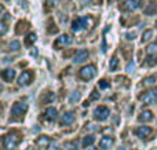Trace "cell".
Listing matches in <instances>:
<instances>
[{"label": "cell", "mask_w": 157, "mask_h": 150, "mask_svg": "<svg viewBox=\"0 0 157 150\" xmlns=\"http://www.w3.org/2000/svg\"><path fill=\"white\" fill-rule=\"evenodd\" d=\"M28 110V105L25 102H15L11 107V116H13L14 120H21L25 116Z\"/></svg>", "instance_id": "cell-1"}, {"label": "cell", "mask_w": 157, "mask_h": 150, "mask_svg": "<svg viewBox=\"0 0 157 150\" xmlns=\"http://www.w3.org/2000/svg\"><path fill=\"white\" fill-rule=\"evenodd\" d=\"M19 141H21V138L18 134H7L3 137V148L6 150H13L17 148Z\"/></svg>", "instance_id": "cell-2"}, {"label": "cell", "mask_w": 157, "mask_h": 150, "mask_svg": "<svg viewBox=\"0 0 157 150\" xmlns=\"http://www.w3.org/2000/svg\"><path fill=\"white\" fill-rule=\"evenodd\" d=\"M95 74H97V68H95V65H86L78 70V77H80L81 80H86V81L94 79Z\"/></svg>", "instance_id": "cell-3"}, {"label": "cell", "mask_w": 157, "mask_h": 150, "mask_svg": "<svg viewBox=\"0 0 157 150\" xmlns=\"http://www.w3.org/2000/svg\"><path fill=\"white\" fill-rule=\"evenodd\" d=\"M72 41H73V39H72L69 35H61L59 37H57V40L54 41V47L57 50H61L66 46H71Z\"/></svg>", "instance_id": "cell-4"}, {"label": "cell", "mask_w": 157, "mask_h": 150, "mask_svg": "<svg viewBox=\"0 0 157 150\" xmlns=\"http://www.w3.org/2000/svg\"><path fill=\"white\" fill-rule=\"evenodd\" d=\"M109 114H110V112L106 106H98L94 110V118L98 121H105L109 117Z\"/></svg>", "instance_id": "cell-5"}, {"label": "cell", "mask_w": 157, "mask_h": 150, "mask_svg": "<svg viewBox=\"0 0 157 150\" xmlns=\"http://www.w3.org/2000/svg\"><path fill=\"white\" fill-rule=\"evenodd\" d=\"M87 26H88V18H84V17L76 18L72 22V30L73 32H80L81 29H86Z\"/></svg>", "instance_id": "cell-6"}, {"label": "cell", "mask_w": 157, "mask_h": 150, "mask_svg": "<svg viewBox=\"0 0 157 150\" xmlns=\"http://www.w3.org/2000/svg\"><path fill=\"white\" fill-rule=\"evenodd\" d=\"M142 7V2L141 0H125V2H123L121 4V8L124 11H135L136 8Z\"/></svg>", "instance_id": "cell-7"}, {"label": "cell", "mask_w": 157, "mask_h": 150, "mask_svg": "<svg viewBox=\"0 0 157 150\" xmlns=\"http://www.w3.org/2000/svg\"><path fill=\"white\" fill-rule=\"evenodd\" d=\"M32 79H33V73L30 70H25L22 72V74L19 76L18 79V84L21 87H25V85H29L32 83Z\"/></svg>", "instance_id": "cell-8"}, {"label": "cell", "mask_w": 157, "mask_h": 150, "mask_svg": "<svg viewBox=\"0 0 157 150\" xmlns=\"http://www.w3.org/2000/svg\"><path fill=\"white\" fill-rule=\"evenodd\" d=\"M134 134H135L138 138H141V139H145V138L150 137V134H152V128L147 127V126H139L138 128H135Z\"/></svg>", "instance_id": "cell-9"}, {"label": "cell", "mask_w": 157, "mask_h": 150, "mask_svg": "<svg viewBox=\"0 0 157 150\" xmlns=\"http://www.w3.org/2000/svg\"><path fill=\"white\" fill-rule=\"evenodd\" d=\"M141 101L146 105H152V103H155V102H157V95L155 91H147V92H145L144 95L141 96Z\"/></svg>", "instance_id": "cell-10"}, {"label": "cell", "mask_w": 157, "mask_h": 150, "mask_svg": "<svg viewBox=\"0 0 157 150\" xmlns=\"http://www.w3.org/2000/svg\"><path fill=\"white\" fill-rule=\"evenodd\" d=\"M87 59H88V51H87V50H80V51H77L73 57L75 63H83L84 61H87Z\"/></svg>", "instance_id": "cell-11"}, {"label": "cell", "mask_w": 157, "mask_h": 150, "mask_svg": "<svg viewBox=\"0 0 157 150\" xmlns=\"http://www.w3.org/2000/svg\"><path fill=\"white\" fill-rule=\"evenodd\" d=\"M113 145H114V139L110 137H103L99 142V148L102 150H108V149L113 148Z\"/></svg>", "instance_id": "cell-12"}, {"label": "cell", "mask_w": 157, "mask_h": 150, "mask_svg": "<svg viewBox=\"0 0 157 150\" xmlns=\"http://www.w3.org/2000/svg\"><path fill=\"white\" fill-rule=\"evenodd\" d=\"M15 70L14 69H11V68H8V69H4V70L2 72V77H3V80L4 81H7V83H11L14 79H15Z\"/></svg>", "instance_id": "cell-13"}, {"label": "cell", "mask_w": 157, "mask_h": 150, "mask_svg": "<svg viewBox=\"0 0 157 150\" xmlns=\"http://www.w3.org/2000/svg\"><path fill=\"white\" fill-rule=\"evenodd\" d=\"M75 121V113L73 112H66L61 117V126H71Z\"/></svg>", "instance_id": "cell-14"}, {"label": "cell", "mask_w": 157, "mask_h": 150, "mask_svg": "<svg viewBox=\"0 0 157 150\" xmlns=\"http://www.w3.org/2000/svg\"><path fill=\"white\" fill-rule=\"evenodd\" d=\"M58 116V112L55 107H48V109H46V112H44V118H46L47 121H54L55 118H57Z\"/></svg>", "instance_id": "cell-15"}, {"label": "cell", "mask_w": 157, "mask_h": 150, "mask_svg": "<svg viewBox=\"0 0 157 150\" xmlns=\"http://www.w3.org/2000/svg\"><path fill=\"white\" fill-rule=\"evenodd\" d=\"M138 118L142 123H147V121H150L153 118V113L150 112V110H144V112H141V114L138 116Z\"/></svg>", "instance_id": "cell-16"}, {"label": "cell", "mask_w": 157, "mask_h": 150, "mask_svg": "<svg viewBox=\"0 0 157 150\" xmlns=\"http://www.w3.org/2000/svg\"><path fill=\"white\" fill-rule=\"evenodd\" d=\"M50 143H51V139H50V137H47V135H41V137H39L37 139H36V145L41 146V148L48 146Z\"/></svg>", "instance_id": "cell-17"}, {"label": "cell", "mask_w": 157, "mask_h": 150, "mask_svg": "<svg viewBox=\"0 0 157 150\" xmlns=\"http://www.w3.org/2000/svg\"><path fill=\"white\" fill-rule=\"evenodd\" d=\"M58 2H59V0H46V2H44V10H46L47 13L51 11L52 8L58 4Z\"/></svg>", "instance_id": "cell-18"}, {"label": "cell", "mask_w": 157, "mask_h": 150, "mask_svg": "<svg viewBox=\"0 0 157 150\" xmlns=\"http://www.w3.org/2000/svg\"><path fill=\"white\" fill-rule=\"evenodd\" d=\"M146 65L147 66H155V65H157V55H155V54H149V57L146 58Z\"/></svg>", "instance_id": "cell-19"}, {"label": "cell", "mask_w": 157, "mask_h": 150, "mask_svg": "<svg viewBox=\"0 0 157 150\" xmlns=\"http://www.w3.org/2000/svg\"><path fill=\"white\" fill-rule=\"evenodd\" d=\"M94 142H95V138L92 137V135H87L83 139V148H88V146H91Z\"/></svg>", "instance_id": "cell-20"}, {"label": "cell", "mask_w": 157, "mask_h": 150, "mask_svg": "<svg viewBox=\"0 0 157 150\" xmlns=\"http://www.w3.org/2000/svg\"><path fill=\"white\" fill-rule=\"evenodd\" d=\"M28 28V22H25V21H19L18 24H17V29H15V32L18 33V35H21L22 32H24L25 29Z\"/></svg>", "instance_id": "cell-21"}, {"label": "cell", "mask_w": 157, "mask_h": 150, "mask_svg": "<svg viewBox=\"0 0 157 150\" xmlns=\"http://www.w3.org/2000/svg\"><path fill=\"white\" fill-rule=\"evenodd\" d=\"M153 36V30L152 29H147L144 32V35H142V43H146V41H149L150 39H152Z\"/></svg>", "instance_id": "cell-22"}, {"label": "cell", "mask_w": 157, "mask_h": 150, "mask_svg": "<svg viewBox=\"0 0 157 150\" xmlns=\"http://www.w3.org/2000/svg\"><path fill=\"white\" fill-rule=\"evenodd\" d=\"M35 41H36V35L35 33H29V35L25 37V44H26V46H32Z\"/></svg>", "instance_id": "cell-23"}, {"label": "cell", "mask_w": 157, "mask_h": 150, "mask_svg": "<svg viewBox=\"0 0 157 150\" xmlns=\"http://www.w3.org/2000/svg\"><path fill=\"white\" fill-rule=\"evenodd\" d=\"M8 47H10V48H8L10 51H18V50L21 48V43H19L18 40H13Z\"/></svg>", "instance_id": "cell-24"}, {"label": "cell", "mask_w": 157, "mask_h": 150, "mask_svg": "<svg viewBox=\"0 0 157 150\" xmlns=\"http://www.w3.org/2000/svg\"><path fill=\"white\" fill-rule=\"evenodd\" d=\"M117 66H119V59H117V57H113L110 59V62H109V69L110 70H116Z\"/></svg>", "instance_id": "cell-25"}, {"label": "cell", "mask_w": 157, "mask_h": 150, "mask_svg": "<svg viewBox=\"0 0 157 150\" xmlns=\"http://www.w3.org/2000/svg\"><path fill=\"white\" fill-rule=\"evenodd\" d=\"M78 99H80V94H78L77 91H73V92L69 95V102H71V103H76Z\"/></svg>", "instance_id": "cell-26"}, {"label": "cell", "mask_w": 157, "mask_h": 150, "mask_svg": "<svg viewBox=\"0 0 157 150\" xmlns=\"http://www.w3.org/2000/svg\"><path fill=\"white\" fill-rule=\"evenodd\" d=\"M146 52L147 54H155V52H157V43H152L147 46L146 48Z\"/></svg>", "instance_id": "cell-27"}, {"label": "cell", "mask_w": 157, "mask_h": 150, "mask_svg": "<svg viewBox=\"0 0 157 150\" xmlns=\"http://www.w3.org/2000/svg\"><path fill=\"white\" fill-rule=\"evenodd\" d=\"M155 81H156V76H150V77H146V79L144 80V85H152V84H155Z\"/></svg>", "instance_id": "cell-28"}, {"label": "cell", "mask_w": 157, "mask_h": 150, "mask_svg": "<svg viewBox=\"0 0 157 150\" xmlns=\"http://www.w3.org/2000/svg\"><path fill=\"white\" fill-rule=\"evenodd\" d=\"M156 10H157V4H156V3H152V6H150L149 8H146V10H145V13H146L147 15H152L153 13H156Z\"/></svg>", "instance_id": "cell-29"}, {"label": "cell", "mask_w": 157, "mask_h": 150, "mask_svg": "<svg viewBox=\"0 0 157 150\" xmlns=\"http://www.w3.org/2000/svg\"><path fill=\"white\" fill-rule=\"evenodd\" d=\"M46 150H62V149H61V146L58 145V143L52 142V143H50V145L47 146V149H46Z\"/></svg>", "instance_id": "cell-30"}, {"label": "cell", "mask_w": 157, "mask_h": 150, "mask_svg": "<svg viewBox=\"0 0 157 150\" xmlns=\"http://www.w3.org/2000/svg\"><path fill=\"white\" fill-rule=\"evenodd\" d=\"M6 32H7V25H6V21L2 19V22H0V35L3 36Z\"/></svg>", "instance_id": "cell-31"}, {"label": "cell", "mask_w": 157, "mask_h": 150, "mask_svg": "<svg viewBox=\"0 0 157 150\" xmlns=\"http://www.w3.org/2000/svg\"><path fill=\"white\" fill-rule=\"evenodd\" d=\"M66 148L69 150H77V143L76 142H68L66 143Z\"/></svg>", "instance_id": "cell-32"}, {"label": "cell", "mask_w": 157, "mask_h": 150, "mask_svg": "<svg viewBox=\"0 0 157 150\" xmlns=\"http://www.w3.org/2000/svg\"><path fill=\"white\" fill-rule=\"evenodd\" d=\"M99 98V92H97V91H92L91 96H90V101H94V99H98Z\"/></svg>", "instance_id": "cell-33"}, {"label": "cell", "mask_w": 157, "mask_h": 150, "mask_svg": "<svg viewBox=\"0 0 157 150\" xmlns=\"http://www.w3.org/2000/svg\"><path fill=\"white\" fill-rule=\"evenodd\" d=\"M99 87L101 88H108L109 87V83L106 81V80H101V81H99Z\"/></svg>", "instance_id": "cell-34"}, {"label": "cell", "mask_w": 157, "mask_h": 150, "mask_svg": "<svg viewBox=\"0 0 157 150\" xmlns=\"http://www.w3.org/2000/svg\"><path fill=\"white\" fill-rule=\"evenodd\" d=\"M127 72H130V73H131V72H134V63L132 62H130L127 65Z\"/></svg>", "instance_id": "cell-35"}, {"label": "cell", "mask_w": 157, "mask_h": 150, "mask_svg": "<svg viewBox=\"0 0 157 150\" xmlns=\"http://www.w3.org/2000/svg\"><path fill=\"white\" fill-rule=\"evenodd\" d=\"M134 36H135V32H132V33H127V35H125V37H127L128 40H134Z\"/></svg>", "instance_id": "cell-36"}, {"label": "cell", "mask_w": 157, "mask_h": 150, "mask_svg": "<svg viewBox=\"0 0 157 150\" xmlns=\"http://www.w3.org/2000/svg\"><path fill=\"white\" fill-rule=\"evenodd\" d=\"M80 2L84 3V4H88V3L91 4V3H94V0H80Z\"/></svg>", "instance_id": "cell-37"}, {"label": "cell", "mask_w": 157, "mask_h": 150, "mask_svg": "<svg viewBox=\"0 0 157 150\" xmlns=\"http://www.w3.org/2000/svg\"><path fill=\"white\" fill-rule=\"evenodd\" d=\"M103 132H110V134H112V132H113V129H112V128H105V129H103Z\"/></svg>", "instance_id": "cell-38"}, {"label": "cell", "mask_w": 157, "mask_h": 150, "mask_svg": "<svg viewBox=\"0 0 157 150\" xmlns=\"http://www.w3.org/2000/svg\"><path fill=\"white\" fill-rule=\"evenodd\" d=\"M119 150H127V149H125V148H120Z\"/></svg>", "instance_id": "cell-39"}, {"label": "cell", "mask_w": 157, "mask_h": 150, "mask_svg": "<svg viewBox=\"0 0 157 150\" xmlns=\"http://www.w3.org/2000/svg\"><path fill=\"white\" fill-rule=\"evenodd\" d=\"M155 92H156V95H157V87L155 88Z\"/></svg>", "instance_id": "cell-40"}, {"label": "cell", "mask_w": 157, "mask_h": 150, "mask_svg": "<svg viewBox=\"0 0 157 150\" xmlns=\"http://www.w3.org/2000/svg\"><path fill=\"white\" fill-rule=\"evenodd\" d=\"M120 2H125V0H120Z\"/></svg>", "instance_id": "cell-41"}]
</instances>
